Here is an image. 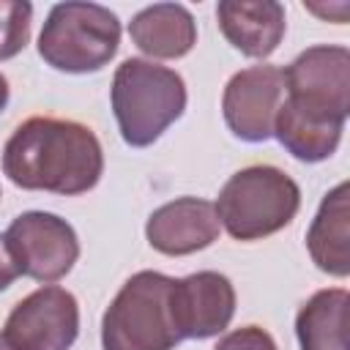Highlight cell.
Listing matches in <instances>:
<instances>
[{"label":"cell","mask_w":350,"mask_h":350,"mask_svg":"<svg viewBox=\"0 0 350 350\" xmlns=\"http://www.w3.org/2000/svg\"><path fill=\"white\" fill-rule=\"evenodd\" d=\"M3 172L27 191L63 197L90 191L104 172V150L90 126L36 115L14 129L3 148Z\"/></svg>","instance_id":"obj_1"},{"label":"cell","mask_w":350,"mask_h":350,"mask_svg":"<svg viewBox=\"0 0 350 350\" xmlns=\"http://www.w3.org/2000/svg\"><path fill=\"white\" fill-rule=\"evenodd\" d=\"M109 98L123 142L148 148L183 115L186 82L167 66L129 57L115 68Z\"/></svg>","instance_id":"obj_2"},{"label":"cell","mask_w":350,"mask_h":350,"mask_svg":"<svg viewBox=\"0 0 350 350\" xmlns=\"http://www.w3.org/2000/svg\"><path fill=\"white\" fill-rule=\"evenodd\" d=\"M216 205L219 224L235 241H260L284 230L298 208L301 189L279 167L252 164L230 175Z\"/></svg>","instance_id":"obj_3"},{"label":"cell","mask_w":350,"mask_h":350,"mask_svg":"<svg viewBox=\"0 0 350 350\" xmlns=\"http://www.w3.org/2000/svg\"><path fill=\"white\" fill-rule=\"evenodd\" d=\"M118 46L120 19L98 3H57L38 33L41 60L66 74H90L104 68L115 57Z\"/></svg>","instance_id":"obj_4"},{"label":"cell","mask_w":350,"mask_h":350,"mask_svg":"<svg viewBox=\"0 0 350 350\" xmlns=\"http://www.w3.org/2000/svg\"><path fill=\"white\" fill-rule=\"evenodd\" d=\"M172 276L137 271L101 317L104 350H172L180 336L170 317Z\"/></svg>","instance_id":"obj_5"},{"label":"cell","mask_w":350,"mask_h":350,"mask_svg":"<svg viewBox=\"0 0 350 350\" xmlns=\"http://www.w3.org/2000/svg\"><path fill=\"white\" fill-rule=\"evenodd\" d=\"M5 243L19 273L44 284L63 279L79 260V238L74 227L46 211L19 213L5 230Z\"/></svg>","instance_id":"obj_6"},{"label":"cell","mask_w":350,"mask_h":350,"mask_svg":"<svg viewBox=\"0 0 350 350\" xmlns=\"http://www.w3.org/2000/svg\"><path fill=\"white\" fill-rule=\"evenodd\" d=\"M3 336L14 350H68L79 336V304L60 284L25 295L5 317Z\"/></svg>","instance_id":"obj_7"},{"label":"cell","mask_w":350,"mask_h":350,"mask_svg":"<svg viewBox=\"0 0 350 350\" xmlns=\"http://www.w3.org/2000/svg\"><path fill=\"white\" fill-rule=\"evenodd\" d=\"M284 77V96L317 109L347 120L350 112V49L336 44H317L304 49L287 68Z\"/></svg>","instance_id":"obj_8"},{"label":"cell","mask_w":350,"mask_h":350,"mask_svg":"<svg viewBox=\"0 0 350 350\" xmlns=\"http://www.w3.org/2000/svg\"><path fill=\"white\" fill-rule=\"evenodd\" d=\"M284 98V77L279 66H249L235 71L221 96L224 123L243 142H265L273 137V120Z\"/></svg>","instance_id":"obj_9"},{"label":"cell","mask_w":350,"mask_h":350,"mask_svg":"<svg viewBox=\"0 0 350 350\" xmlns=\"http://www.w3.org/2000/svg\"><path fill=\"white\" fill-rule=\"evenodd\" d=\"M235 314V287L219 271H197L170 284V317L180 339L219 336Z\"/></svg>","instance_id":"obj_10"},{"label":"cell","mask_w":350,"mask_h":350,"mask_svg":"<svg viewBox=\"0 0 350 350\" xmlns=\"http://www.w3.org/2000/svg\"><path fill=\"white\" fill-rule=\"evenodd\" d=\"M221 232L216 205L202 197H178L159 205L145 221L148 243L167 257H186L208 249Z\"/></svg>","instance_id":"obj_11"},{"label":"cell","mask_w":350,"mask_h":350,"mask_svg":"<svg viewBox=\"0 0 350 350\" xmlns=\"http://www.w3.org/2000/svg\"><path fill=\"white\" fill-rule=\"evenodd\" d=\"M221 36L246 57H268L284 38L287 16L276 0H221L216 5Z\"/></svg>","instance_id":"obj_12"},{"label":"cell","mask_w":350,"mask_h":350,"mask_svg":"<svg viewBox=\"0 0 350 350\" xmlns=\"http://www.w3.org/2000/svg\"><path fill=\"white\" fill-rule=\"evenodd\" d=\"M345 120L328 112L309 109L293 98H282L276 120H273V137L279 145L298 161L317 164L336 153L342 142Z\"/></svg>","instance_id":"obj_13"},{"label":"cell","mask_w":350,"mask_h":350,"mask_svg":"<svg viewBox=\"0 0 350 350\" xmlns=\"http://www.w3.org/2000/svg\"><path fill=\"white\" fill-rule=\"evenodd\" d=\"M129 36L139 52L156 60H178L197 44V22L180 3H153L129 22Z\"/></svg>","instance_id":"obj_14"},{"label":"cell","mask_w":350,"mask_h":350,"mask_svg":"<svg viewBox=\"0 0 350 350\" xmlns=\"http://www.w3.org/2000/svg\"><path fill=\"white\" fill-rule=\"evenodd\" d=\"M350 205H347V183H336L323 200L306 230V249L312 262L345 279L350 273Z\"/></svg>","instance_id":"obj_15"},{"label":"cell","mask_w":350,"mask_h":350,"mask_svg":"<svg viewBox=\"0 0 350 350\" xmlns=\"http://www.w3.org/2000/svg\"><path fill=\"white\" fill-rule=\"evenodd\" d=\"M347 306L350 295L345 287L317 290L295 314V336L301 350H350Z\"/></svg>","instance_id":"obj_16"},{"label":"cell","mask_w":350,"mask_h":350,"mask_svg":"<svg viewBox=\"0 0 350 350\" xmlns=\"http://www.w3.org/2000/svg\"><path fill=\"white\" fill-rule=\"evenodd\" d=\"M33 5L25 0H0V60L16 57L30 41Z\"/></svg>","instance_id":"obj_17"},{"label":"cell","mask_w":350,"mask_h":350,"mask_svg":"<svg viewBox=\"0 0 350 350\" xmlns=\"http://www.w3.org/2000/svg\"><path fill=\"white\" fill-rule=\"evenodd\" d=\"M213 350H279L273 336L260 325H243L219 339Z\"/></svg>","instance_id":"obj_18"},{"label":"cell","mask_w":350,"mask_h":350,"mask_svg":"<svg viewBox=\"0 0 350 350\" xmlns=\"http://www.w3.org/2000/svg\"><path fill=\"white\" fill-rule=\"evenodd\" d=\"M16 276H19V265H16V260L5 243V235H0V293L8 290Z\"/></svg>","instance_id":"obj_19"},{"label":"cell","mask_w":350,"mask_h":350,"mask_svg":"<svg viewBox=\"0 0 350 350\" xmlns=\"http://www.w3.org/2000/svg\"><path fill=\"white\" fill-rule=\"evenodd\" d=\"M8 98H11V88H8V79L0 74V112L8 107Z\"/></svg>","instance_id":"obj_20"},{"label":"cell","mask_w":350,"mask_h":350,"mask_svg":"<svg viewBox=\"0 0 350 350\" xmlns=\"http://www.w3.org/2000/svg\"><path fill=\"white\" fill-rule=\"evenodd\" d=\"M0 350H14V347H11V345H8V339H5V336H3V334H0Z\"/></svg>","instance_id":"obj_21"}]
</instances>
